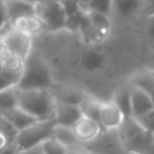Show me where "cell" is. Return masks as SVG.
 I'll return each mask as SVG.
<instances>
[{"label": "cell", "mask_w": 154, "mask_h": 154, "mask_svg": "<svg viewBox=\"0 0 154 154\" xmlns=\"http://www.w3.org/2000/svg\"><path fill=\"white\" fill-rule=\"evenodd\" d=\"M100 103L101 101L93 97V96H89V95H85L83 96V99L81 100L79 102V108L82 111V114L85 116V117H89L96 122H99V111H100Z\"/></svg>", "instance_id": "21"}, {"label": "cell", "mask_w": 154, "mask_h": 154, "mask_svg": "<svg viewBox=\"0 0 154 154\" xmlns=\"http://www.w3.org/2000/svg\"><path fill=\"white\" fill-rule=\"evenodd\" d=\"M144 34L146 36L154 42V14H148L144 18Z\"/></svg>", "instance_id": "26"}, {"label": "cell", "mask_w": 154, "mask_h": 154, "mask_svg": "<svg viewBox=\"0 0 154 154\" xmlns=\"http://www.w3.org/2000/svg\"><path fill=\"white\" fill-rule=\"evenodd\" d=\"M143 13L146 16L154 14V0H144V11Z\"/></svg>", "instance_id": "29"}, {"label": "cell", "mask_w": 154, "mask_h": 154, "mask_svg": "<svg viewBox=\"0 0 154 154\" xmlns=\"http://www.w3.org/2000/svg\"><path fill=\"white\" fill-rule=\"evenodd\" d=\"M124 114L112 100L101 101L99 123L103 131H117L124 120Z\"/></svg>", "instance_id": "8"}, {"label": "cell", "mask_w": 154, "mask_h": 154, "mask_svg": "<svg viewBox=\"0 0 154 154\" xmlns=\"http://www.w3.org/2000/svg\"><path fill=\"white\" fill-rule=\"evenodd\" d=\"M24 1H29V2H34V4H36L38 0H24Z\"/></svg>", "instance_id": "33"}, {"label": "cell", "mask_w": 154, "mask_h": 154, "mask_svg": "<svg viewBox=\"0 0 154 154\" xmlns=\"http://www.w3.org/2000/svg\"><path fill=\"white\" fill-rule=\"evenodd\" d=\"M1 114L12 125V128L17 132L24 130L25 128H28L31 124H34L35 122H37V119H35L32 116H30L29 113H26L18 106L13 107L11 109H7L5 112H1Z\"/></svg>", "instance_id": "15"}, {"label": "cell", "mask_w": 154, "mask_h": 154, "mask_svg": "<svg viewBox=\"0 0 154 154\" xmlns=\"http://www.w3.org/2000/svg\"><path fill=\"white\" fill-rule=\"evenodd\" d=\"M84 16H85L87 23L93 29H95L96 31H99L106 36H109V32L112 29V18L108 14L90 10V11L85 12Z\"/></svg>", "instance_id": "18"}, {"label": "cell", "mask_w": 154, "mask_h": 154, "mask_svg": "<svg viewBox=\"0 0 154 154\" xmlns=\"http://www.w3.org/2000/svg\"><path fill=\"white\" fill-rule=\"evenodd\" d=\"M51 91L54 96V100L58 102H65V103H75L79 105L81 100L83 99L84 94L77 90L76 88H72L66 84H61L58 82H54V84L51 88Z\"/></svg>", "instance_id": "16"}, {"label": "cell", "mask_w": 154, "mask_h": 154, "mask_svg": "<svg viewBox=\"0 0 154 154\" xmlns=\"http://www.w3.org/2000/svg\"><path fill=\"white\" fill-rule=\"evenodd\" d=\"M52 137L54 140H57L58 142H60L61 144H64L67 149H73V148H78V147L84 146L77 138L73 129L69 128V126H63V125L55 124V126L53 129V136Z\"/></svg>", "instance_id": "19"}, {"label": "cell", "mask_w": 154, "mask_h": 154, "mask_svg": "<svg viewBox=\"0 0 154 154\" xmlns=\"http://www.w3.org/2000/svg\"><path fill=\"white\" fill-rule=\"evenodd\" d=\"M117 135L128 154H154V135L143 130L135 118L125 117Z\"/></svg>", "instance_id": "3"}, {"label": "cell", "mask_w": 154, "mask_h": 154, "mask_svg": "<svg viewBox=\"0 0 154 154\" xmlns=\"http://www.w3.org/2000/svg\"><path fill=\"white\" fill-rule=\"evenodd\" d=\"M131 84L126 83L118 87L112 96V101L117 105V107L122 111L124 117H131Z\"/></svg>", "instance_id": "20"}, {"label": "cell", "mask_w": 154, "mask_h": 154, "mask_svg": "<svg viewBox=\"0 0 154 154\" xmlns=\"http://www.w3.org/2000/svg\"><path fill=\"white\" fill-rule=\"evenodd\" d=\"M17 154H43V153L41 150V147L37 146V147L29 148V149H25V150H19Z\"/></svg>", "instance_id": "31"}, {"label": "cell", "mask_w": 154, "mask_h": 154, "mask_svg": "<svg viewBox=\"0 0 154 154\" xmlns=\"http://www.w3.org/2000/svg\"><path fill=\"white\" fill-rule=\"evenodd\" d=\"M0 40L11 53L20 58L23 61L34 49V38L13 26H10L0 36Z\"/></svg>", "instance_id": "6"}, {"label": "cell", "mask_w": 154, "mask_h": 154, "mask_svg": "<svg viewBox=\"0 0 154 154\" xmlns=\"http://www.w3.org/2000/svg\"><path fill=\"white\" fill-rule=\"evenodd\" d=\"M143 11L144 0H111V18L114 17L125 22L143 13Z\"/></svg>", "instance_id": "9"}, {"label": "cell", "mask_w": 154, "mask_h": 154, "mask_svg": "<svg viewBox=\"0 0 154 154\" xmlns=\"http://www.w3.org/2000/svg\"><path fill=\"white\" fill-rule=\"evenodd\" d=\"M72 129H73L77 138L79 140V142L84 146L94 142L103 131L99 122H96L89 117H85L83 114L77 120V123L72 126Z\"/></svg>", "instance_id": "10"}, {"label": "cell", "mask_w": 154, "mask_h": 154, "mask_svg": "<svg viewBox=\"0 0 154 154\" xmlns=\"http://www.w3.org/2000/svg\"><path fill=\"white\" fill-rule=\"evenodd\" d=\"M23 66L24 61L13 53H11L0 40V69L8 71L11 73L22 75Z\"/></svg>", "instance_id": "17"}, {"label": "cell", "mask_w": 154, "mask_h": 154, "mask_svg": "<svg viewBox=\"0 0 154 154\" xmlns=\"http://www.w3.org/2000/svg\"><path fill=\"white\" fill-rule=\"evenodd\" d=\"M60 1H65V0H60Z\"/></svg>", "instance_id": "34"}, {"label": "cell", "mask_w": 154, "mask_h": 154, "mask_svg": "<svg viewBox=\"0 0 154 154\" xmlns=\"http://www.w3.org/2000/svg\"><path fill=\"white\" fill-rule=\"evenodd\" d=\"M153 73H154V70H153Z\"/></svg>", "instance_id": "35"}, {"label": "cell", "mask_w": 154, "mask_h": 154, "mask_svg": "<svg viewBox=\"0 0 154 154\" xmlns=\"http://www.w3.org/2000/svg\"><path fill=\"white\" fill-rule=\"evenodd\" d=\"M19 78H20V75L11 73L8 71L0 69V91L11 87H17Z\"/></svg>", "instance_id": "24"}, {"label": "cell", "mask_w": 154, "mask_h": 154, "mask_svg": "<svg viewBox=\"0 0 154 154\" xmlns=\"http://www.w3.org/2000/svg\"><path fill=\"white\" fill-rule=\"evenodd\" d=\"M54 75L48 61L35 48L24 60L23 71L17 84L19 89H51Z\"/></svg>", "instance_id": "1"}, {"label": "cell", "mask_w": 154, "mask_h": 154, "mask_svg": "<svg viewBox=\"0 0 154 154\" xmlns=\"http://www.w3.org/2000/svg\"><path fill=\"white\" fill-rule=\"evenodd\" d=\"M107 55L99 48V47H90L88 46L83 49L77 59L78 66L89 73L99 72L107 66Z\"/></svg>", "instance_id": "7"}, {"label": "cell", "mask_w": 154, "mask_h": 154, "mask_svg": "<svg viewBox=\"0 0 154 154\" xmlns=\"http://www.w3.org/2000/svg\"><path fill=\"white\" fill-rule=\"evenodd\" d=\"M131 117L138 118L154 108V105L147 93L131 85Z\"/></svg>", "instance_id": "14"}, {"label": "cell", "mask_w": 154, "mask_h": 154, "mask_svg": "<svg viewBox=\"0 0 154 154\" xmlns=\"http://www.w3.org/2000/svg\"><path fill=\"white\" fill-rule=\"evenodd\" d=\"M17 88V87H16ZM18 107L37 120H52L55 113V100L51 89L17 88Z\"/></svg>", "instance_id": "2"}, {"label": "cell", "mask_w": 154, "mask_h": 154, "mask_svg": "<svg viewBox=\"0 0 154 154\" xmlns=\"http://www.w3.org/2000/svg\"><path fill=\"white\" fill-rule=\"evenodd\" d=\"M18 106L17 88L11 87L0 91V113Z\"/></svg>", "instance_id": "22"}, {"label": "cell", "mask_w": 154, "mask_h": 154, "mask_svg": "<svg viewBox=\"0 0 154 154\" xmlns=\"http://www.w3.org/2000/svg\"><path fill=\"white\" fill-rule=\"evenodd\" d=\"M12 26L23 31V32H25V34H28L32 38L38 37V36H41L46 32V25L36 13L31 14V16H28V17H23V18L16 20Z\"/></svg>", "instance_id": "13"}, {"label": "cell", "mask_w": 154, "mask_h": 154, "mask_svg": "<svg viewBox=\"0 0 154 154\" xmlns=\"http://www.w3.org/2000/svg\"><path fill=\"white\" fill-rule=\"evenodd\" d=\"M135 119L143 128V130H146L147 132L154 135V108L148 111L143 116H141L138 118H135Z\"/></svg>", "instance_id": "25"}, {"label": "cell", "mask_w": 154, "mask_h": 154, "mask_svg": "<svg viewBox=\"0 0 154 154\" xmlns=\"http://www.w3.org/2000/svg\"><path fill=\"white\" fill-rule=\"evenodd\" d=\"M35 10L46 25V32L58 34L66 30L67 16L60 0H38Z\"/></svg>", "instance_id": "5"}, {"label": "cell", "mask_w": 154, "mask_h": 154, "mask_svg": "<svg viewBox=\"0 0 154 154\" xmlns=\"http://www.w3.org/2000/svg\"><path fill=\"white\" fill-rule=\"evenodd\" d=\"M10 144H13V143L11 142V140H10L5 134H2V132L0 131V149H4L5 147H7V146H10Z\"/></svg>", "instance_id": "30"}, {"label": "cell", "mask_w": 154, "mask_h": 154, "mask_svg": "<svg viewBox=\"0 0 154 154\" xmlns=\"http://www.w3.org/2000/svg\"><path fill=\"white\" fill-rule=\"evenodd\" d=\"M67 154H94L93 152H90L85 146L83 147H78V148H73V149H69Z\"/></svg>", "instance_id": "28"}, {"label": "cell", "mask_w": 154, "mask_h": 154, "mask_svg": "<svg viewBox=\"0 0 154 154\" xmlns=\"http://www.w3.org/2000/svg\"><path fill=\"white\" fill-rule=\"evenodd\" d=\"M17 153H18V149L14 147V144H10L4 149H0V154H17Z\"/></svg>", "instance_id": "32"}, {"label": "cell", "mask_w": 154, "mask_h": 154, "mask_svg": "<svg viewBox=\"0 0 154 154\" xmlns=\"http://www.w3.org/2000/svg\"><path fill=\"white\" fill-rule=\"evenodd\" d=\"M40 147L43 154H67L69 150L64 144H61L53 137L45 141L42 144H40Z\"/></svg>", "instance_id": "23"}, {"label": "cell", "mask_w": 154, "mask_h": 154, "mask_svg": "<svg viewBox=\"0 0 154 154\" xmlns=\"http://www.w3.org/2000/svg\"><path fill=\"white\" fill-rule=\"evenodd\" d=\"M4 5L11 26L16 20L36 13L34 2H29L24 0H4Z\"/></svg>", "instance_id": "12"}, {"label": "cell", "mask_w": 154, "mask_h": 154, "mask_svg": "<svg viewBox=\"0 0 154 154\" xmlns=\"http://www.w3.org/2000/svg\"><path fill=\"white\" fill-rule=\"evenodd\" d=\"M10 23L6 16V11H5V5H4V0H0V36L10 28Z\"/></svg>", "instance_id": "27"}, {"label": "cell", "mask_w": 154, "mask_h": 154, "mask_svg": "<svg viewBox=\"0 0 154 154\" xmlns=\"http://www.w3.org/2000/svg\"><path fill=\"white\" fill-rule=\"evenodd\" d=\"M81 117H82V111L78 105L55 101V113H54L55 124L72 128Z\"/></svg>", "instance_id": "11"}, {"label": "cell", "mask_w": 154, "mask_h": 154, "mask_svg": "<svg viewBox=\"0 0 154 154\" xmlns=\"http://www.w3.org/2000/svg\"><path fill=\"white\" fill-rule=\"evenodd\" d=\"M55 126V120H37L30 126L22 131H18L13 144L19 150H25L29 148L37 147L45 141L53 136V129Z\"/></svg>", "instance_id": "4"}]
</instances>
